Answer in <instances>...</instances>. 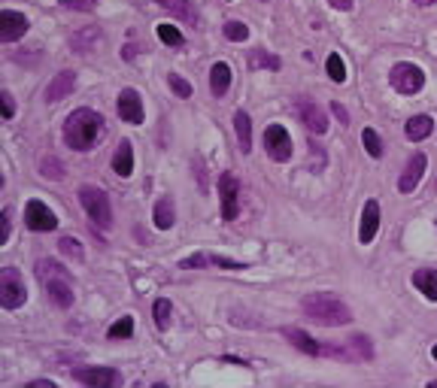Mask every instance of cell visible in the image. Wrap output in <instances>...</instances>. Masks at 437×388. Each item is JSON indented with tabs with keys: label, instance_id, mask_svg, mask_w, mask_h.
Returning <instances> with one entry per match:
<instances>
[{
	"label": "cell",
	"instance_id": "6da1fadb",
	"mask_svg": "<svg viewBox=\"0 0 437 388\" xmlns=\"http://www.w3.org/2000/svg\"><path fill=\"white\" fill-rule=\"evenodd\" d=\"M103 137V116L95 109H76L64 122V143L76 152H88Z\"/></svg>",
	"mask_w": 437,
	"mask_h": 388
},
{
	"label": "cell",
	"instance_id": "7a4b0ae2",
	"mask_svg": "<svg viewBox=\"0 0 437 388\" xmlns=\"http://www.w3.org/2000/svg\"><path fill=\"white\" fill-rule=\"evenodd\" d=\"M37 279H40V285L46 288L49 300H52L58 309L73 307V285H70V273L58 264V261L40 258L37 261Z\"/></svg>",
	"mask_w": 437,
	"mask_h": 388
},
{
	"label": "cell",
	"instance_id": "3957f363",
	"mask_svg": "<svg viewBox=\"0 0 437 388\" xmlns=\"http://www.w3.org/2000/svg\"><path fill=\"white\" fill-rule=\"evenodd\" d=\"M301 307H304L307 319H313L316 324H322V328H334V324H349L352 322V313H349L347 303L337 300L334 294H325V292L307 294Z\"/></svg>",
	"mask_w": 437,
	"mask_h": 388
},
{
	"label": "cell",
	"instance_id": "277c9868",
	"mask_svg": "<svg viewBox=\"0 0 437 388\" xmlns=\"http://www.w3.org/2000/svg\"><path fill=\"white\" fill-rule=\"evenodd\" d=\"M79 203H82V209H86L88 218H91V228L110 231V224H112V207H110V197H107V192H103V188L82 185V188H79Z\"/></svg>",
	"mask_w": 437,
	"mask_h": 388
},
{
	"label": "cell",
	"instance_id": "5b68a950",
	"mask_svg": "<svg viewBox=\"0 0 437 388\" xmlns=\"http://www.w3.org/2000/svg\"><path fill=\"white\" fill-rule=\"evenodd\" d=\"M25 300H27V288L22 273L12 270V267H3L0 270V303H3V309H18Z\"/></svg>",
	"mask_w": 437,
	"mask_h": 388
},
{
	"label": "cell",
	"instance_id": "8992f818",
	"mask_svg": "<svg viewBox=\"0 0 437 388\" xmlns=\"http://www.w3.org/2000/svg\"><path fill=\"white\" fill-rule=\"evenodd\" d=\"M389 82L401 94H416V91H422V86H425V73H422V67L410 64V61H401V64H395L389 70Z\"/></svg>",
	"mask_w": 437,
	"mask_h": 388
},
{
	"label": "cell",
	"instance_id": "52a82bcc",
	"mask_svg": "<svg viewBox=\"0 0 437 388\" xmlns=\"http://www.w3.org/2000/svg\"><path fill=\"white\" fill-rule=\"evenodd\" d=\"M218 197H222V218L234 222L237 218V203H240V182L234 173H222L218 176Z\"/></svg>",
	"mask_w": 437,
	"mask_h": 388
},
{
	"label": "cell",
	"instance_id": "ba28073f",
	"mask_svg": "<svg viewBox=\"0 0 437 388\" xmlns=\"http://www.w3.org/2000/svg\"><path fill=\"white\" fill-rule=\"evenodd\" d=\"M264 149L271 155V161H277V164L292 158V137H288V131L283 125H271L264 131Z\"/></svg>",
	"mask_w": 437,
	"mask_h": 388
},
{
	"label": "cell",
	"instance_id": "9c48e42d",
	"mask_svg": "<svg viewBox=\"0 0 437 388\" xmlns=\"http://www.w3.org/2000/svg\"><path fill=\"white\" fill-rule=\"evenodd\" d=\"M73 379L82 385H95V388H112L122 383L118 370H112V367H76Z\"/></svg>",
	"mask_w": 437,
	"mask_h": 388
},
{
	"label": "cell",
	"instance_id": "30bf717a",
	"mask_svg": "<svg viewBox=\"0 0 437 388\" xmlns=\"http://www.w3.org/2000/svg\"><path fill=\"white\" fill-rule=\"evenodd\" d=\"M25 224H27L31 231H55V228H58V216H55L43 201H27V207H25Z\"/></svg>",
	"mask_w": 437,
	"mask_h": 388
},
{
	"label": "cell",
	"instance_id": "8fae6325",
	"mask_svg": "<svg viewBox=\"0 0 437 388\" xmlns=\"http://www.w3.org/2000/svg\"><path fill=\"white\" fill-rule=\"evenodd\" d=\"M116 109H118V118H122V122H128V125H143V101H140V94H137L134 88L118 91Z\"/></svg>",
	"mask_w": 437,
	"mask_h": 388
},
{
	"label": "cell",
	"instance_id": "7c38bea8",
	"mask_svg": "<svg viewBox=\"0 0 437 388\" xmlns=\"http://www.w3.org/2000/svg\"><path fill=\"white\" fill-rule=\"evenodd\" d=\"M25 34H27V18L22 12H12V10L0 12V40H3V43H16Z\"/></svg>",
	"mask_w": 437,
	"mask_h": 388
},
{
	"label": "cell",
	"instance_id": "4fadbf2b",
	"mask_svg": "<svg viewBox=\"0 0 437 388\" xmlns=\"http://www.w3.org/2000/svg\"><path fill=\"white\" fill-rule=\"evenodd\" d=\"M295 109H298V118L304 122V128H310L313 133H325V131H328L325 112L316 107L313 101H298V103H295Z\"/></svg>",
	"mask_w": 437,
	"mask_h": 388
},
{
	"label": "cell",
	"instance_id": "5bb4252c",
	"mask_svg": "<svg viewBox=\"0 0 437 388\" xmlns=\"http://www.w3.org/2000/svg\"><path fill=\"white\" fill-rule=\"evenodd\" d=\"M73 88H76V73H73V70H61V73L52 76V82L46 86V103L64 101Z\"/></svg>",
	"mask_w": 437,
	"mask_h": 388
},
{
	"label": "cell",
	"instance_id": "9a60e30c",
	"mask_svg": "<svg viewBox=\"0 0 437 388\" xmlns=\"http://www.w3.org/2000/svg\"><path fill=\"white\" fill-rule=\"evenodd\" d=\"M377 231H379V203L368 201L364 203V213H362V224H358V240H362V246L373 243Z\"/></svg>",
	"mask_w": 437,
	"mask_h": 388
},
{
	"label": "cell",
	"instance_id": "2e32d148",
	"mask_svg": "<svg viewBox=\"0 0 437 388\" xmlns=\"http://www.w3.org/2000/svg\"><path fill=\"white\" fill-rule=\"evenodd\" d=\"M425 167H428V161H425V155L422 152H416L413 158H410V164H407V170L401 173V179H398V188L404 194H410L416 185H419V179H422V173H425Z\"/></svg>",
	"mask_w": 437,
	"mask_h": 388
},
{
	"label": "cell",
	"instance_id": "e0dca14e",
	"mask_svg": "<svg viewBox=\"0 0 437 388\" xmlns=\"http://www.w3.org/2000/svg\"><path fill=\"white\" fill-rule=\"evenodd\" d=\"M207 264H216V267H228V270H243L246 264H240V261H231L225 255H192L182 261V267L186 270H197V267H207Z\"/></svg>",
	"mask_w": 437,
	"mask_h": 388
},
{
	"label": "cell",
	"instance_id": "ac0fdd59",
	"mask_svg": "<svg viewBox=\"0 0 437 388\" xmlns=\"http://www.w3.org/2000/svg\"><path fill=\"white\" fill-rule=\"evenodd\" d=\"M283 337L292 346H298L301 352H307V355H322V343L319 340H313L310 334H304L301 328H283Z\"/></svg>",
	"mask_w": 437,
	"mask_h": 388
},
{
	"label": "cell",
	"instance_id": "d6986e66",
	"mask_svg": "<svg viewBox=\"0 0 437 388\" xmlns=\"http://www.w3.org/2000/svg\"><path fill=\"white\" fill-rule=\"evenodd\" d=\"M432 131H434V118L432 116H413L410 122L404 125V133H407L410 143H422L425 137H432Z\"/></svg>",
	"mask_w": 437,
	"mask_h": 388
},
{
	"label": "cell",
	"instance_id": "ffe728a7",
	"mask_svg": "<svg viewBox=\"0 0 437 388\" xmlns=\"http://www.w3.org/2000/svg\"><path fill=\"white\" fill-rule=\"evenodd\" d=\"M234 133H237V143H240V152L249 155L252 152V122H249V112H243V109L234 112Z\"/></svg>",
	"mask_w": 437,
	"mask_h": 388
},
{
	"label": "cell",
	"instance_id": "44dd1931",
	"mask_svg": "<svg viewBox=\"0 0 437 388\" xmlns=\"http://www.w3.org/2000/svg\"><path fill=\"white\" fill-rule=\"evenodd\" d=\"M112 170L122 176V179H128V176L134 173V149H131L128 140H122L116 155H112Z\"/></svg>",
	"mask_w": 437,
	"mask_h": 388
},
{
	"label": "cell",
	"instance_id": "7402d4cb",
	"mask_svg": "<svg viewBox=\"0 0 437 388\" xmlns=\"http://www.w3.org/2000/svg\"><path fill=\"white\" fill-rule=\"evenodd\" d=\"M155 3H158L161 10H167L171 16H176L179 22H188V25L197 22V12H195V6L188 3V0H155Z\"/></svg>",
	"mask_w": 437,
	"mask_h": 388
},
{
	"label": "cell",
	"instance_id": "603a6c76",
	"mask_svg": "<svg viewBox=\"0 0 437 388\" xmlns=\"http://www.w3.org/2000/svg\"><path fill=\"white\" fill-rule=\"evenodd\" d=\"M231 86V67L225 64V61H216L213 70H210V91H213L216 97H222L225 91Z\"/></svg>",
	"mask_w": 437,
	"mask_h": 388
},
{
	"label": "cell",
	"instance_id": "cb8c5ba5",
	"mask_svg": "<svg viewBox=\"0 0 437 388\" xmlns=\"http://www.w3.org/2000/svg\"><path fill=\"white\" fill-rule=\"evenodd\" d=\"M176 222V207L171 197H161L158 203H155V228L158 231H171Z\"/></svg>",
	"mask_w": 437,
	"mask_h": 388
},
{
	"label": "cell",
	"instance_id": "d4e9b609",
	"mask_svg": "<svg viewBox=\"0 0 437 388\" xmlns=\"http://www.w3.org/2000/svg\"><path fill=\"white\" fill-rule=\"evenodd\" d=\"M413 285L419 288L428 300L437 303V270H416L413 273Z\"/></svg>",
	"mask_w": 437,
	"mask_h": 388
},
{
	"label": "cell",
	"instance_id": "484cf974",
	"mask_svg": "<svg viewBox=\"0 0 437 388\" xmlns=\"http://www.w3.org/2000/svg\"><path fill=\"white\" fill-rule=\"evenodd\" d=\"M97 40H101V31H97V27H86V31H79V34L70 37V46H73L79 55H86V52H91V46H95Z\"/></svg>",
	"mask_w": 437,
	"mask_h": 388
},
{
	"label": "cell",
	"instance_id": "4316f807",
	"mask_svg": "<svg viewBox=\"0 0 437 388\" xmlns=\"http://www.w3.org/2000/svg\"><path fill=\"white\" fill-rule=\"evenodd\" d=\"M347 352H349V361H358V358H371L373 355V349H371V340L368 337H362V334H355V337H349L347 343Z\"/></svg>",
	"mask_w": 437,
	"mask_h": 388
},
{
	"label": "cell",
	"instance_id": "83f0119b",
	"mask_svg": "<svg viewBox=\"0 0 437 388\" xmlns=\"http://www.w3.org/2000/svg\"><path fill=\"white\" fill-rule=\"evenodd\" d=\"M58 252L64 258H70V261H82V255H86V252H82V243H79V240H73V237H61L58 240Z\"/></svg>",
	"mask_w": 437,
	"mask_h": 388
},
{
	"label": "cell",
	"instance_id": "f1b7e54d",
	"mask_svg": "<svg viewBox=\"0 0 437 388\" xmlns=\"http://www.w3.org/2000/svg\"><path fill=\"white\" fill-rule=\"evenodd\" d=\"M325 70H328V76L337 82V86H340V82H347V64H343V58H340L337 52H334V55H328Z\"/></svg>",
	"mask_w": 437,
	"mask_h": 388
},
{
	"label": "cell",
	"instance_id": "f546056e",
	"mask_svg": "<svg viewBox=\"0 0 437 388\" xmlns=\"http://www.w3.org/2000/svg\"><path fill=\"white\" fill-rule=\"evenodd\" d=\"M362 140H364V149H368L371 158H383V140L373 128H364L362 131Z\"/></svg>",
	"mask_w": 437,
	"mask_h": 388
},
{
	"label": "cell",
	"instance_id": "4dcf8cb0",
	"mask_svg": "<svg viewBox=\"0 0 437 388\" xmlns=\"http://www.w3.org/2000/svg\"><path fill=\"white\" fill-rule=\"evenodd\" d=\"M155 31H158V40H161V43H167V46H182V43H186V37H182V34L179 31H176V27L173 25H155Z\"/></svg>",
	"mask_w": 437,
	"mask_h": 388
},
{
	"label": "cell",
	"instance_id": "1f68e13d",
	"mask_svg": "<svg viewBox=\"0 0 437 388\" xmlns=\"http://www.w3.org/2000/svg\"><path fill=\"white\" fill-rule=\"evenodd\" d=\"M131 334H134V319H131V315H125V319H118L116 324H110V331H107L110 340H125V337H131Z\"/></svg>",
	"mask_w": 437,
	"mask_h": 388
},
{
	"label": "cell",
	"instance_id": "d6a6232c",
	"mask_svg": "<svg viewBox=\"0 0 437 388\" xmlns=\"http://www.w3.org/2000/svg\"><path fill=\"white\" fill-rule=\"evenodd\" d=\"M225 40H231V43H243V40H249V27L243 22H225Z\"/></svg>",
	"mask_w": 437,
	"mask_h": 388
},
{
	"label": "cell",
	"instance_id": "836d02e7",
	"mask_svg": "<svg viewBox=\"0 0 437 388\" xmlns=\"http://www.w3.org/2000/svg\"><path fill=\"white\" fill-rule=\"evenodd\" d=\"M249 61H252V67H271V70H279V67H283V61H279L277 55H267L264 49H255V52L249 55Z\"/></svg>",
	"mask_w": 437,
	"mask_h": 388
},
{
	"label": "cell",
	"instance_id": "e575fe53",
	"mask_svg": "<svg viewBox=\"0 0 437 388\" xmlns=\"http://www.w3.org/2000/svg\"><path fill=\"white\" fill-rule=\"evenodd\" d=\"M155 328L158 331H167V324H171V303H167L164 298L161 300H155Z\"/></svg>",
	"mask_w": 437,
	"mask_h": 388
},
{
	"label": "cell",
	"instance_id": "d590c367",
	"mask_svg": "<svg viewBox=\"0 0 437 388\" xmlns=\"http://www.w3.org/2000/svg\"><path fill=\"white\" fill-rule=\"evenodd\" d=\"M40 170H43V176H49V179H61L64 176V167H61V161L58 158H43V164H40Z\"/></svg>",
	"mask_w": 437,
	"mask_h": 388
},
{
	"label": "cell",
	"instance_id": "8d00e7d4",
	"mask_svg": "<svg viewBox=\"0 0 437 388\" xmlns=\"http://www.w3.org/2000/svg\"><path fill=\"white\" fill-rule=\"evenodd\" d=\"M167 82H171V88H173V91H176V94H179V97H192V86H188V82L182 79V76L171 73V76H167Z\"/></svg>",
	"mask_w": 437,
	"mask_h": 388
},
{
	"label": "cell",
	"instance_id": "74e56055",
	"mask_svg": "<svg viewBox=\"0 0 437 388\" xmlns=\"http://www.w3.org/2000/svg\"><path fill=\"white\" fill-rule=\"evenodd\" d=\"M0 103H3V118H6V122H10V118L12 116H16V97H12L10 94V91H0Z\"/></svg>",
	"mask_w": 437,
	"mask_h": 388
},
{
	"label": "cell",
	"instance_id": "f35d334b",
	"mask_svg": "<svg viewBox=\"0 0 437 388\" xmlns=\"http://www.w3.org/2000/svg\"><path fill=\"white\" fill-rule=\"evenodd\" d=\"M58 3H64V6H70V10H79V12H88V10H95V6H97V0H58Z\"/></svg>",
	"mask_w": 437,
	"mask_h": 388
},
{
	"label": "cell",
	"instance_id": "ab89813d",
	"mask_svg": "<svg viewBox=\"0 0 437 388\" xmlns=\"http://www.w3.org/2000/svg\"><path fill=\"white\" fill-rule=\"evenodd\" d=\"M10 240V209H3L0 213V246Z\"/></svg>",
	"mask_w": 437,
	"mask_h": 388
},
{
	"label": "cell",
	"instance_id": "60d3db41",
	"mask_svg": "<svg viewBox=\"0 0 437 388\" xmlns=\"http://www.w3.org/2000/svg\"><path fill=\"white\" fill-rule=\"evenodd\" d=\"M331 112H334V116L340 118V125H349V116H347V109H343V107H340V103H337V101L331 103Z\"/></svg>",
	"mask_w": 437,
	"mask_h": 388
},
{
	"label": "cell",
	"instance_id": "b9f144b4",
	"mask_svg": "<svg viewBox=\"0 0 437 388\" xmlns=\"http://www.w3.org/2000/svg\"><path fill=\"white\" fill-rule=\"evenodd\" d=\"M331 6H334V10H340V12H349L352 6H355V0H328Z\"/></svg>",
	"mask_w": 437,
	"mask_h": 388
},
{
	"label": "cell",
	"instance_id": "7bdbcfd3",
	"mask_svg": "<svg viewBox=\"0 0 437 388\" xmlns=\"http://www.w3.org/2000/svg\"><path fill=\"white\" fill-rule=\"evenodd\" d=\"M27 388H55V383L52 379H37V383H31Z\"/></svg>",
	"mask_w": 437,
	"mask_h": 388
},
{
	"label": "cell",
	"instance_id": "ee69618b",
	"mask_svg": "<svg viewBox=\"0 0 437 388\" xmlns=\"http://www.w3.org/2000/svg\"><path fill=\"white\" fill-rule=\"evenodd\" d=\"M413 3H419V6H432V3H437V0H413Z\"/></svg>",
	"mask_w": 437,
	"mask_h": 388
},
{
	"label": "cell",
	"instance_id": "f6af8a7d",
	"mask_svg": "<svg viewBox=\"0 0 437 388\" xmlns=\"http://www.w3.org/2000/svg\"><path fill=\"white\" fill-rule=\"evenodd\" d=\"M432 355H434V358H437V346H434V349H432Z\"/></svg>",
	"mask_w": 437,
	"mask_h": 388
}]
</instances>
